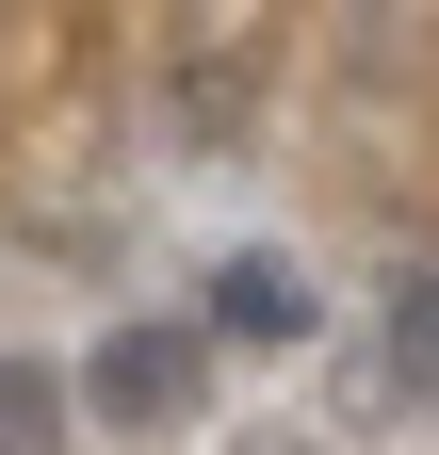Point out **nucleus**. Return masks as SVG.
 I'll return each mask as SVG.
<instances>
[{"mask_svg":"<svg viewBox=\"0 0 439 455\" xmlns=\"http://www.w3.org/2000/svg\"><path fill=\"white\" fill-rule=\"evenodd\" d=\"M309 325H325V293H309L293 244H228V260H212V293H196V341H244V358H293Z\"/></svg>","mask_w":439,"mask_h":455,"instance_id":"f03ea898","label":"nucleus"},{"mask_svg":"<svg viewBox=\"0 0 439 455\" xmlns=\"http://www.w3.org/2000/svg\"><path fill=\"white\" fill-rule=\"evenodd\" d=\"M374 341H391V390H407V407H439V260H391Z\"/></svg>","mask_w":439,"mask_h":455,"instance_id":"7ed1b4c3","label":"nucleus"},{"mask_svg":"<svg viewBox=\"0 0 439 455\" xmlns=\"http://www.w3.org/2000/svg\"><path fill=\"white\" fill-rule=\"evenodd\" d=\"M82 407L115 423V439H196V407H212V341H196V309L115 325V341L82 358Z\"/></svg>","mask_w":439,"mask_h":455,"instance_id":"f257e3e1","label":"nucleus"},{"mask_svg":"<svg viewBox=\"0 0 439 455\" xmlns=\"http://www.w3.org/2000/svg\"><path fill=\"white\" fill-rule=\"evenodd\" d=\"M0 455H66V374L49 358H0Z\"/></svg>","mask_w":439,"mask_h":455,"instance_id":"20e7f679","label":"nucleus"}]
</instances>
